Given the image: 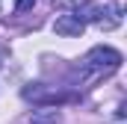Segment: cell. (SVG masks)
Here are the masks:
<instances>
[{
  "label": "cell",
  "instance_id": "1",
  "mask_svg": "<svg viewBox=\"0 0 127 124\" xmlns=\"http://www.w3.org/2000/svg\"><path fill=\"white\" fill-rule=\"evenodd\" d=\"M83 65L86 68H95V71H115L121 65V53L112 50V47H95V50L86 53Z\"/></svg>",
  "mask_w": 127,
  "mask_h": 124
},
{
  "label": "cell",
  "instance_id": "2",
  "mask_svg": "<svg viewBox=\"0 0 127 124\" xmlns=\"http://www.w3.org/2000/svg\"><path fill=\"white\" fill-rule=\"evenodd\" d=\"M53 30H56V35L71 38V35H80V32L86 30V21H83V15H74V12H68V15H59V18H56Z\"/></svg>",
  "mask_w": 127,
  "mask_h": 124
},
{
  "label": "cell",
  "instance_id": "3",
  "mask_svg": "<svg viewBox=\"0 0 127 124\" xmlns=\"http://www.w3.org/2000/svg\"><path fill=\"white\" fill-rule=\"evenodd\" d=\"M59 121V112L56 109H41V112H35L30 118V124H56Z\"/></svg>",
  "mask_w": 127,
  "mask_h": 124
},
{
  "label": "cell",
  "instance_id": "4",
  "mask_svg": "<svg viewBox=\"0 0 127 124\" xmlns=\"http://www.w3.org/2000/svg\"><path fill=\"white\" fill-rule=\"evenodd\" d=\"M35 6V0H15V12H27Z\"/></svg>",
  "mask_w": 127,
  "mask_h": 124
}]
</instances>
